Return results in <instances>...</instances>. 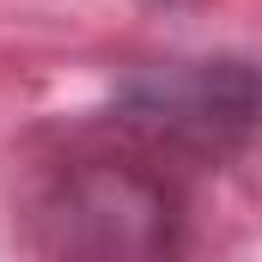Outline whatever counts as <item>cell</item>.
<instances>
[{"mask_svg":"<svg viewBox=\"0 0 262 262\" xmlns=\"http://www.w3.org/2000/svg\"><path fill=\"white\" fill-rule=\"evenodd\" d=\"M67 152L31 201V250L49 256H171L183 250V177L159 152L122 140Z\"/></svg>","mask_w":262,"mask_h":262,"instance_id":"1","label":"cell"},{"mask_svg":"<svg viewBox=\"0 0 262 262\" xmlns=\"http://www.w3.org/2000/svg\"><path fill=\"white\" fill-rule=\"evenodd\" d=\"M104 128L165 165H226L262 140V67L238 55H183L134 67L116 85Z\"/></svg>","mask_w":262,"mask_h":262,"instance_id":"2","label":"cell"}]
</instances>
